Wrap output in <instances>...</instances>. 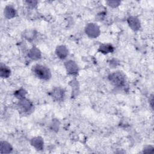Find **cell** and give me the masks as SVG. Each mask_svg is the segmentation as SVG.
Returning a JSON list of instances; mask_svg holds the SVG:
<instances>
[{
    "mask_svg": "<svg viewBox=\"0 0 154 154\" xmlns=\"http://www.w3.org/2000/svg\"><path fill=\"white\" fill-rule=\"evenodd\" d=\"M32 71L35 76L41 79L48 80L51 77L49 69L43 65L36 64L32 66Z\"/></svg>",
    "mask_w": 154,
    "mask_h": 154,
    "instance_id": "cell-1",
    "label": "cell"
},
{
    "mask_svg": "<svg viewBox=\"0 0 154 154\" xmlns=\"http://www.w3.org/2000/svg\"><path fill=\"white\" fill-rule=\"evenodd\" d=\"M108 79L113 85L117 87H123L126 83L125 76L120 72H117L110 74L108 76Z\"/></svg>",
    "mask_w": 154,
    "mask_h": 154,
    "instance_id": "cell-2",
    "label": "cell"
},
{
    "mask_svg": "<svg viewBox=\"0 0 154 154\" xmlns=\"http://www.w3.org/2000/svg\"><path fill=\"white\" fill-rule=\"evenodd\" d=\"M85 33L91 38H96L100 34L99 26L94 23H89L85 27Z\"/></svg>",
    "mask_w": 154,
    "mask_h": 154,
    "instance_id": "cell-3",
    "label": "cell"
},
{
    "mask_svg": "<svg viewBox=\"0 0 154 154\" xmlns=\"http://www.w3.org/2000/svg\"><path fill=\"white\" fill-rule=\"evenodd\" d=\"M65 67L68 73L71 75L76 74L78 72V67L76 63L72 60H69L65 62Z\"/></svg>",
    "mask_w": 154,
    "mask_h": 154,
    "instance_id": "cell-4",
    "label": "cell"
},
{
    "mask_svg": "<svg viewBox=\"0 0 154 154\" xmlns=\"http://www.w3.org/2000/svg\"><path fill=\"white\" fill-rule=\"evenodd\" d=\"M18 106L20 110L25 112H27L29 111H30L32 107L31 102L29 100H26L25 99H20L18 103Z\"/></svg>",
    "mask_w": 154,
    "mask_h": 154,
    "instance_id": "cell-5",
    "label": "cell"
},
{
    "mask_svg": "<svg viewBox=\"0 0 154 154\" xmlns=\"http://www.w3.org/2000/svg\"><path fill=\"white\" fill-rule=\"evenodd\" d=\"M128 22L132 29L137 31L140 28V22L138 18L134 16H131L128 19Z\"/></svg>",
    "mask_w": 154,
    "mask_h": 154,
    "instance_id": "cell-6",
    "label": "cell"
},
{
    "mask_svg": "<svg viewBox=\"0 0 154 154\" xmlns=\"http://www.w3.org/2000/svg\"><path fill=\"white\" fill-rule=\"evenodd\" d=\"M52 96L57 101L63 100L64 97V91L60 88H55L52 91Z\"/></svg>",
    "mask_w": 154,
    "mask_h": 154,
    "instance_id": "cell-7",
    "label": "cell"
},
{
    "mask_svg": "<svg viewBox=\"0 0 154 154\" xmlns=\"http://www.w3.org/2000/svg\"><path fill=\"white\" fill-rule=\"evenodd\" d=\"M55 52L57 56L61 59L65 58L68 55V50L66 47L63 45L58 46Z\"/></svg>",
    "mask_w": 154,
    "mask_h": 154,
    "instance_id": "cell-8",
    "label": "cell"
},
{
    "mask_svg": "<svg viewBox=\"0 0 154 154\" xmlns=\"http://www.w3.org/2000/svg\"><path fill=\"white\" fill-rule=\"evenodd\" d=\"M31 145L33 146L37 150H41L43 148V141L41 137H37L33 138L31 141Z\"/></svg>",
    "mask_w": 154,
    "mask_h": 154,
    "instance_id": "cell-9",
    "label": "cell"
},
{
    "mask_svg": "<svg viewBox=\"0 0 154 154\" xmlns=\"http://www.w3.org/2000/svg\"><path fill=\"white\" fill-rule=\"evenodd\" d=\"M12 147L7 141H1L0 143V150L1 153H9L12 151Z\"/></svg>",
    "mask_w": 154,
    "mask_h": 154,
    "instance_id": "cell-10",
    "label": "cell"
},
{
    "mask_svg": "<svg viewBox=\"0 0 154 154\" xmlns=\"http://www.w3.org/2000/svg\"><path fill=\"white\" fill-rule=\"evenodd\" d=\"M4 16L7 19H11L16 16V10L11 5H7L4 9Z\"/></svg>",
    "mask_w": 154,
    "mask_h": 154,
    "instance_id": "cell-11",
    "label": "cell"
},
{
    "mask_svg": "<svg viewBox=\"0 0 154 154\" xmlns=\"http://www.w3.org/2000/svg\"><path fill=\"white\" fill-rule=\"evenodd\" d=\"M28 57L32 60H38L41 57L40 51L35 47H33L28 53Z\"/></svg>",
    "mask_w": 154,
    "mask_h": 154,
    "instance_id": "cell-12",
    "label": "cell"
},
{
    "mask_svg": "<svg viewBox=\"0 0 154 154\" xmlns=\"http://www.w3.org/2000/svg\"><path fill=\"white\" fill-rule=\"evenodd\" d=\"M10 75V70L4 64H1L0 67V75L2 78H8Z\"/></svg>",
    "mask_w": 154,
    "mask_h": 154,
    "instance_id": "cell-13",
    "label": "cell"
},
{
    "mask_svg": "<svg viewBox=\"0 0 154 154\" xmlns=\"http://www.w3.org/2000/svg\"><path fill=\"white\" fill-rule=\"evenodd\" d=\"M99 51L103 54H107L108 52H112L114 51V48L111 45L103 44L100 46Z\"/></svg>",
    "mask_w": 154,
    "mask_h": 154,
    "instance_id": "cell-14",
    "label": "cell"
},
{
    "mask_svg": "<svg viewBox=\"0 0 154 154\" xmlns=\"http://www.w3.org/2000/svg\"><path fill=\"white\" fill-rule=\"evenodd\" d=\"M26 94V91L23 90V89H20L18 91H16L14 93V95L16 96V97H18L20 99H23V96H25V94Z\"/></svg>",
    "mask_w": 154,
    "mask_h": 154,
    "instance_id": "cell-15",
    "label": "cell"
},
{
    "mask_svg": "<svg viewBox=\"0 0 154 154\" xmlns=\"http://www.w3.org/2000/svg\"><path fill=\"white\" fill-rule=\"evenodd\" d=\"M35 35V34H34V31H27V32H25L24 34L25 37L26 39H28V40H32L34 38Z\"/></svg>",
    "mask_w": 154,
    "mask_h": 154,
    "instance_id": "cell-16",
    "label": "cell"
},
{
    "mask_svg": "<svg viewBox=\"0 0 154 154\" xmlns=\"http://www.w3.org/2000/svg\"><path fill=\"white\" fill-rule=\"evenodd\" d=\"M120 1H107V4L109 6L112 7H116L120 4Z\"/></svg>",
    "mask_w": 154,
    "mask_h": 154,
    "instance_id": "cell-17",
    "label": "cell"
},
{
    "mask_svg": "<svg viewBox=\"0 0 154 154\" xmlns=\"http://www.w3.org/2000/svg\"><path fill=\"white\" fill-rule=\"evenodd\" d=\"M153 149V147H152V146H147L146 147H145L144 149V153H150V152H153V149Z\"/></svg>",
    "mask_w": 154,
    "mask_h": 154,
    "instance_id": "cell-18",
    "label": "cell"
},
{
    "mask_svg": "<svg viewBox=\"0 0 154 154\" xmlns=\"http://www.w3.org/2000/svg\"><path fill=\"white\" fill-rule=\"evenodd\" d=\"M26 3L31 7H34L36 5L37 2L36 1H26Z\"/></svg>",
    "mask_w": 154,
    "mask_h": 154,
    "instance_id": "cell-19",
    "label": "cell"
},
{
    "mask_svg": "<svg viewBox=\"0 0 154 154\" xmlns=\"http://www.w3.org/2000/svg\"><path fill=\"white\" fill-rule=\"evenodd\" d=\"M150 102H151V103H150L151 106L153 107V103H152V102H153V95L151 96V100H150Z\"/></svg>",
    "mask_w": 154,
    "mask_h": 154,
    "instance_id": "cell-20",
    "label": "cell"
}]
</instances>
